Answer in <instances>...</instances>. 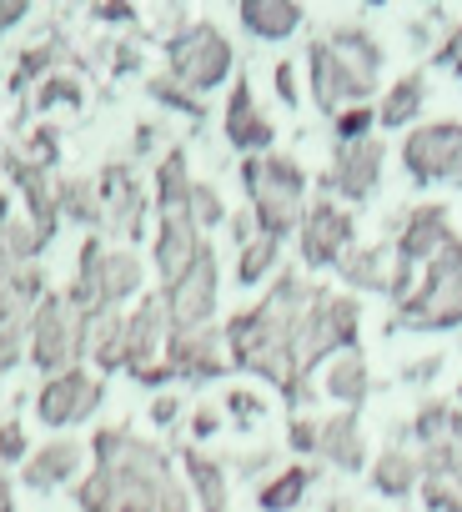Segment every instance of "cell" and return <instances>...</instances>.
<instances>
[{"mask_svg":"<svg viewBox=\"0 0 462 512\" xmlns=\"http://www.w3.org/2000/svg\"><path fill=\"white\" fill-rule=\"evenodd\" d=\"M81 512H191V492L176 462L131 427H101L91 437V472L76 482Z\"/></svg>","mask_w":462,"mask_h":512,"instance_id":"1","label":"cell"},{"mask_svg":"<svg viewBox=\"0 0 462 512\" xmlns=\"http://www.w3.org/2000/svg\"><path fill=\"white\" fill-rule=\"evenodd\" d=\"M317 287L297 282V277H282L252 312H237L226 327H221V347H226V367L237 372H257L267 377L277 392H287L292 402L307 397V382L297 377V327H302V312L312 302Z\"/></svg>","mask_w":462,"mask_h":512,"instance_id":"2","label":"cell"},{"mask_svg":"<svg viewBox=\"0 0 462 512\" xmlns=\"http://www.w3.org/2000/svg\"><path fill=\"white\" fill-rule=\"evenodd\" d=\"M377 71H382V51L362 31H337L312 46V96L332 116L362 106L377 86Z\"/></svg>","mask_w":462,"mask_h":512,"instance_id":"3","label":"cell"},{"mask_svg":"<svg viewBox=\"0 0 462 512\" xmlns=\"http://www.w3.org/2000/svg\"><path fill=\"white\" fill-rule=\"evenodd\" d=\"M242 181L252 196V221L262 236L287 241L302 226L307 211V176L292 156H247L242 161Z\"/></svg>","mask_w":462,"mask_h":512,"instance_id":"4","label":"cell"},{"mask_svg":"<svg viewBox=\"0 0 462 512\" xmlns=\"http://www.w3.org/2000/svg\"><path fill=\"white\" fill-rule=\"evenodd\" d=\"M397 322L412 332H437V327L462 322V241L457 236L422 267V282L402 297Z\"/></svg>","mask_w":462,"mask_h":512,"instance_id":"5","label":"cell"},{"mask_svg":"<svg viewBox=\"0 0 462 512\" xmlns=\"http://www.w3.org/2000/svg\"><path fill=\"white\" fill-rule=\"evenodd\" d=\"M231 66H237V56H231V41L221 36V26L211 21H186L171 41H166V76L186 91V96H206L216 91Z\"/></svg>","mask_w":462,"mask_h":512,"instance_id":"6","label":"cell"},{"mask_svg":"<svg viewBox=\"0 0 462 512\" xmlns=\"http://www.w3.org/2000/svg\"><path fill=\"white\" fill-rule=\"evenodd\" d=\"M26 357H31V367H41L46 377L81 367V357H86V322L71 312L66 292H46V297L36 302L31 327H26Z\"/></svg>","mask_w":462,"mask_h":512,"instance_id":"7","label":"cell"},{"mask_svg":"<svg viewBox=\"0 0 462 512\" xmlns=\"http://www.w3.org/2000/svg\"><path fill=\"white\" fill-rule=\"evenodd\" d=\"M166 337H171L166 302H161V292H146L136 302V312H126V362H121V372H131L141 387L171 382V372H166Z\"/></svg>","mask_w":462,"mask_h":512,"instance_id":"8","label":"cell"},{"mask_svg":"<svg viewBox=\"0 0 462 512\" xmlns=\"http://www.w3.org/2000/svg\"><path fill=\"white\" fill-rule=\"evenodd\" d=\"M216 292H221L216 251L206 246L171 287H161V302H166V322H171V332H201V327H216V322H211V317H216Z\"/></svg>","mask_w":462,"mask_h":512,"instance_id":"9","label":"cell"},{"mask_svg":"<svg viewBox=\"0 0 462 512\" xmlns=\"http://www.w3.org/2000/svg\"><path fill=\"white\" fill-rule=\"evenodd\" d=\"M101 397H106L101 377L86 372V367H71V372H56V377L41 382V392H36V417H41L46 427H76V422H86V417L101 407Z\"/></svg>","mask_w":462,"mask_h":512,"instance_id":"10","label":"cell"},{"mask_svg":"<svg viewBox=\"0 0 462 512\" xmlns=\"http://www.w3.org/2000/svg\"><path fill=\"white\" fill-rule=\"evenodd\" d=\"M96 191H101V226H106V231H116L121 241H141L151 201H146V191H141L136 171H131L126 161H111V166H101Z\"/></svg>","mask_w":462,"mask_h":512,"instance_id":"11","label":"cell"},{"mask_svg":"<svg viewBox=\"0 0 462 512\" xmlns=\"http://www.w3.org/2000/svg\"><path fill=\"white\" fill-rule=\"evenodd\" d=\"M402 161L417 181H457L462 176V121L417 126L402 141Z\"/></svg>","mask_w":462,"mask_h":512,"instance_id":"12","label":"cell"},{"mask_svg":"<svg viewBox=\"0 0 462 512\" xmlns=\"http://www.w3.org/2000/svg\"><path fill=\"white\" fill-rule=\"evenodd\" d=\"M302 262L307 267H342V256L352 251V216L337 201H312L302 211Z\"/></svg>","mask_w":462,"mask_h":512,"instance_id":"13","label":"cell"},{"mask_svg":"<svg viewBox=\"0 0 462 512\" xmlns=\"http://www.w3.org/2000/svg\"><path fill=\"white\" fill-rule=\"evenodd\" d=\"M206 251V236L196 231L191 211H156V241H151V262H156V277L161 287H171L196 256Z\"/></svg>","mask_w":462,"mask_h":512,"instance_id":"14","label":"cell"},{"mask_svg":"<svg viewBox=\"0 0 462 512\" xmlns=\"http://www.w3.org/2000/svg\"><path fill=\"white\" fill-rule=\"evenodd\" d=\"M166 372L186 377V382H211L226 372V347H221V327H201V332H171L166 337Z\"/></svg>","mask_w":462,"mask_h":512,"instance_id":"15","label":"cell"},{"mask_svg":"<svg viewBox=\"0 0 462 512\" xmlns=\"http://www.w3.org/2000/svg\"><path fill=\"white\" fill-rule=\"evenodd\" d=\"M81 467H86V447L71 442V437H56V442H41L21 462V482L31 492H56L66 482H81Z\"/></svg>","mask_w":462,"mask_h":512,"instance_id":"16","label":"cell"},{"mask_svg":"<svg viewBox=\"0 0 462 512\" xmlns=\"http://www.w3.org/2000/svg\"><path fill=\"white\" fill-rule=\"evenodd\" d=\"M382 176V146L367 136V141H342L337 156H332V171H327V186L342 191L347 201H362Z\"/></svg>","mask_w":462,"mask_h":512,"instance_id":"17","label":"cell"},{"mask_svg":"<svg viewBox=\"0 0 462 512\" xmlns=\"http://www.w3.org/2000/svg\"><path fill=\"white\" fill-rule=\"evenodd\" d=\"M226 141L237 151H247V156H267V146L277 141V131L262 116V106H257L247 81H237V91H231V101H226Z\"/></svg>","mask_w":462,"mask_h":512,"instance_id":"18","label":"cell"},{"mask_svg":"<svg viewBox=\"0 0 462 512\" xmlns=\"http://www.w3.org/2000/svg\"><path fill=\"white\" fill-rule=\"evenodd\" d=\"M447 241H452V231H447V211H442V206H422V211L407 216L402 241H397V256H402V267H407V272H417V267L432 262V256H437Z\"/></svg>","mask_w":462,"mask_h":512,"instance_id":"19","label":"cell"},{"mask_svg":"<svg viewBox=\"0 0 462 512\" xmlns=\"http://www.w3.org/2000/svg\"><path fill=\"white\" fill-rule=\"evenodd\" d=\"M181 467H186V492L196 497L201 512H231V482H226V467L211 462L206 452L186 447L181 452Z\"/></svg>","mask_w":462,"mask_h":512,"instance_id":"20","label":"cell"},{"mask_svg":"<svg viewBox=\"0 0 462 512\" xmlns=\"http://www.w3.org/2000/svg\"><path fill=\"white\" fill-rule=\"evenodd\" d=\"M141 277H146V267H141V256L131 246H106L101 251V302L106 307H126L141 292Z\"/></svg>","mask_w":462,"mask_h":512,"instance_id":"21","label":"cell"},{"mask_svg":"<svg viewBox=\"0 0 462 512\" xmlns=\"http://www.w3.org/2000/svg\"><path fill=\"white\" fill-rule=\"evenodd\" d=\"M237 21L257 36V41H287L302 26V6L297 0H242Z\"/></svg>","mask_w":462,"mask_h":512,"instance_id":"22","label":"cell"},{"mask_svg":"<svg viewBox=\"0 0 462 512\" xmlns=\"http://www.w3.org/2000/svg\"><path fill=\"white\" fill-rule=\"evenodd\" d=\"M86 357L101 372H121L126 362V312L121 307H106L86 322Z\"/></svg>","mask_w":462,"mask_h":512,"instance_id":"23","label":"cell"},{"mask_svg":"<svg viewBox=\"0 0 462 512\" xmlns=\"http://www.w3.org/2000/svg\"><path fill=\"white\" fill-rule=\"evenodd\" d=\"M317 452H322L332 467L357 472V467H362V432H357V417L342 412V417L317 422Z\"/></svg>","mask_w":462,"mask_h":512,"instance_id":"24","label":"cell"},{"mask_svg":"<svg viewBox=\"0 0 462 512\" xmlns=\"http://www.w3.org/2000/svg\"><path fill=\"white\" fill-rule=\"evenodd\" d=\"M56 211L96 236V226H101V191H96V176H61V181H56Z\"/></svg>","mask_w":462,"mask_h":512,"instance_id":"25","label":"cell"},{"mask_svg":"<svg viewBox=\"0 0 462 512\" xmlns=\"http://www.w3.org/2000/svg\"><path fill=\"white\" fill-rule=\"evenodd\" d=\"M327 392H332L337 402H347V407H357V402L367 397V362H362L357 347H352V352H337V362L327 367Z\"/></svg>","mask_w":462,"mask_h":512,"instance_id":"26","label":"cell"},{"mask_svg":"<svg viewBox=\"0 0 462 512\" xmlns=\"http://www.w3.org/2000/svg\"><path fill=\"white\" fill-rule=\"evenodd\" d=\"M191 201V176H186V151H171L156 166V211H186Z\"/></svg>","mask_w":462,"mask_h":512,"instance_id":"27","label":"cell"},{"mask_svg":"<svg viewBox=\"0 0 462 512\" xmlns=\"http://www.w3.org/2000/svg\"><path fill=\"white\" fill-rule=\"evenodd\" d=\"M277 256H282V241H272V236L257 231L247 246H237V282H242V287L267 282V272L277 267Z\"/></svg>","mask_w":462,"mask_h":512,"instance_id":"28","label":"cell"},{"mask_svg":"<svg viewBox=\"0 0 462 512\" xmlns=\"http://www.w3.org/2000/svg\"><path fill=\"white\" fill-rule=\"evenodd\" d=\"M422 101H427V86H422L417 76H402V81H397V86L382 96V111H377V121H382V126H407V121H417Z\"/></svg>","mask_w":462,"mask_h":512,"instance_id":"29","label":"cell"},{"mask_svg":"<svg viewBox=\"0 0 462 512\" xmlns=\"http://www.w3.org/2000/svg\"><path fill=\"white\" fill-rule=\"evenodd\" d=\"M307 482H312L307 467H287V472H277V477L257 492V507H262V512H292V507L307 497Z\"/></svg>","mask_w":462,"mask_h":512,"instance_id":"30","label":"cell"},{"mask_svg":"<svg viewBox=\"0 0 462 512\" xmlns=\"http://www.w3.org/2000/svg\"><path fill=\"white\" fill-rule=\"evenodd\" d=\"M372 482H377V492H387V497H402L412 482H417V462H412V452H382L377 457V472H372Z\"/></svg>","mask_w":462,"mask_h":512,"instance_id":"31","label":"cell"},{"mask_svg":"<svg viewBox=\"0 0 462 512\" xmlns=\"http://www.w3.org/2000/svg\"><path fill=\"white\" fill-rule=\"evenodd\" d=\"M86 101V91H81V81L71 76V71H51L41 86H36V111H51V106H81Z\"/></svg>","mask_w":462,"mask_h":512,"instance_id":"32","label":"cell"},{"mask_svg":"<svg viewBox=\"0 0 462 512\" xmlns=\"http://www.w3.org/2000/svg\"><path fill=\"white\" fill-rule=\"evenodd\" d=\"M186 211H191V221H196L201 236H206V226H221V221H226L221 191H216L211 181H191V201H186Z\"/></svg>","mask_w":462,"mask_h":512,"instance_id":"33","label":"cell"},{"mask_svg":"<svg viewBox=\"0 0 462 512\" xmlns=\"http://www.w3.org/2000/svg\"><path fill=\"white\" fill-rule=\"evenodd\" d=\"M66 61H76V56H71V51H66L61 41L31 46V51L21 56V76H16V81H21V86H26L31 76H36V81H46V76H51V66H66Z\"/></svg>","mask_w":462,"mask_h":512,"instance_id":"34","label":"cell"},{"mask_svg":"<svg viewBox=\"0 0 462 512\" xmlns=\"http://www.w3.org/2000/svg\"><path fill=\"white\" fill-rule=\"evenodd\" d=\"M26 457H31L26 427H21V417H6L0 422V462H26Z\"/></svg>","mask_w":462,"mask_h":512,"instance_id":"35","label":"cell"},{"mask_svg":"<svg viewBox=\"0 0 462 512\" xmlns=\"http://www.w3.org/2000/svg\"><path fill=\"white\" fill-rule=\"evenodd\" d=\"M372 121H377V116H372L367 106H347V111L337 116V146H342V141H367V136H372Z\"/></svg>","mask_w":462,"mask_h":512,"instance_id":"36","label":"cell"},{"mask_svg":"<svg viewBox=\"0 0 462 512\" xmlns=\"http://www.w3.org/2000/svg\"><path fill=\"white\" fill-rule=\"evenodd\" d=\"M146 91H151V96H156L161 106H176V111H186V116H201V101H196V96H186V91H181V86H176L171 76H161V81H151Z\"/></svg>","mask_w":462,"mask_h":512,"instance_id":"37","label":"cell"},{"mask_svg":"<svg viewBox=\"0 0 462 512\" xmlns=\"http://www.w3.org/2000/svg\"><path fill=\"white\" fill-rule=\"evenodd\" d=\"M226 412H231V417H237L242 427H252V422H262V402H257L252 392H231V397H226Z\"/></svg>","mask_w":462,"mask_h":512,"instance_id":"38","label":"cell"},{"mask_svg":"<svg viewBox=\"0 0 462 512\" xmlns=\"http://www.w3.org/2000/svg\"><path fill=\"white\" fill-rule=\"evenodd\" d=\"M31 16V6H26V0H0V36H6L11 26H21Z\"/></svg>","mask_w":462,"mask_h":512,"instance_id":"39","label":"cell"},{"mask_svg":"<svg viewBox=\"0 0 462 512\" xmlns=\"http://www.w3.org/2000/svg\"><path fill=\"white\" fill-rule=\"evenodd\" d=\"M292 447H297V452H317V422L297 417V422H292Z\"/></svg>","mask_w":462,"mask_h":512,"instance_id":"40","label":"cell"},{"mask_svg":"<svg viewBox=\"0 0 462 512\" xmlns=\"http://www.w3.org/2000/svg\"><path fill=\"white\" fill-rule=\"evenodd\" d=\"M176 417H181V402H176V397H156V402H151V422H156V427H171Z\"/></svg>","mask_w":462,"mask_h":512,"instance_id":"41","label":"cell"},{"mask_svg":"<svg viewBox=\"0 0 462 512\" xmlns=\"http://www.w3.org/2000/svg\"><path fill=\"white\" fill-rule=\"evenodd\" d=\"M277 96H282L287 106H297V71H292L287 61L277 66Z\"/></svg>","mask_w":462,"mask_h":512,"instance_id":"42","label":"cell"},{"mask_svg":"<svg viewBox=\"0 0 462 512\" xmlns=\"http://www.w3.org/2000/svg\"><path fill=\"white\" fill-rule=\"evenodd\" d=\"M216 427H221V417H216L211 407H196V412H191V437H211Z\"/></svg>","mask_w":462,"mask_h":512,"instance_id":"43","label":"cell"},{"mask_svg":"<svg viewBox=\"0 0 462 512\" xmlns=\"http://www.w3.org/2000/svg\"><path fill=\"white\" fill-rule=\"evenodd\" d=\"M96 21H136L131 6H96Z\"/></svg>","mask_w":462,"mask_h":512,"instance_id":"44","label":"cell"},{"mask_svg":"<svg viewBox=\"0 0 462 512\" xmlns=\"http://www.w3.org/2000/svg\"><path fill=\"white\" fill-rule=\"evenodd\" d=\"M442 61H447V66H452V71H457V76H462V31H457V36H452V46H447V51H442Z\"/></svg>","mask_w":462,"mask_h":512,"instance_id":"45","label":"cell"},{"mask_svg":"<svg viewBox=\"0 0 462 512\" xmlns=\"http://www.w3.org/2000/svg\"><path fill=\"white\" fill-rule=\"evenodd\" d=\"M332 512H352V507H347V502H332Z\"/></svg>","mask_w":462,"mask_h":512,"instance_id":"46","label":"cell"},{"mask_svg":"<svg viewBox=\"0 0 462 512\" xmlns=\"http://www.w3.org/2000/svg\"><path fill=\"white\" fill-rule=\"evenodd\" d=\"M457 397H462V392H457Z\"/></svg>","mask_w":462,"mask_h":512,"instance_id":"47","label":"cell"}]
</instances>
